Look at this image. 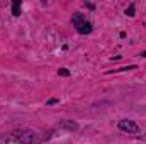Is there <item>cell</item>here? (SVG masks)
<instances>
[{
    "label": "cell",
    "instance_id": "6da1fadb",
    "mask_svg": "<svg viewBox=\"0 0 146 144\" xmlns=\"http://www.w3.org/2000/svg\"><path fill=\"white\" fill-rule=\"evenodd\" d=\"M72 20H73V24L76 26V31H78L80 34H88V32H92V24L87 22L82 14H75Z\"/></svg>",
    "mask_w": 146,
    "mask_h": 144
},
{
    "label": "cell",
    "instance_id": "7a4b0ae2",
    "mask_svg": "<svg viewBox=\"0 0 146 144\" xmlns=\"http://www.w3.org/2000/svg\"><path fill=\"white\" fill-rule=\"evenodd\" d=\"M14 136H15L17 141H21V143H24V144H31L36 141V134L34 132H15Z\"/></svg>",
    "mask_w": 146,
    "mask_h": 144
},
{
    "label": "cell",
    "instance_id": "3957f363",
    "mask_svg": "<svg viewBox=\"0 0 146 144\" xmlns=\"http://www.w3.org/2000/svg\"><path fill=\"white\" fill-rule=\"evenodd\" d=\"M119 129L124 131V132H138L139 131V127L133 120H121L119 122Z\"/></svg>",
    "mask_w": 146,
    "mask_h": 144
},
{
    "label": "cell",
    "instance_id": "277c9868",
    "mask_svg": "<svg viewBox=\"0 0 146 144\" xmlns=\"http://www.w3.org/2000/svg\"><path fill=\"white\" fill-rule=\"evenodd\" d=\"M12 14L14 15H19L21 14V2L19 0H14V3H12Z\"/></svg>",
    "mask_w": 146,
    "mask_h": 144
},
{
    "label": "cell",
    "instance_id": "5b68a950",
    "mask_svg": "<svg viewBox=\"0 0 146 144\" xmlns=\"http://www.w3.org/2000/svg\"><path fill=\"white\" fill-rule=\"evenodd\" d=\"M126 14H127V15H131V17H133V15H134V5H131V7H129V9H127V10H126Z\"/></svg>",
    "mask_w": 146,
    "mask_h": 144
},
{
    "label": "cell",
    "instance_id": "8992f818",
    "mask_svg": "<svg viewBox=\"0 0 146 144\" xmlns=\"http://www.w3.org/2000/svg\"><path fill=\"white\" fill-rule=\"evenodd\" d=\"M60 75H61V76H68L70 71H68V70H60Z\"/></svg>",
    "mask_w": 146,
    "mask_h": 144
}]
</instances>
